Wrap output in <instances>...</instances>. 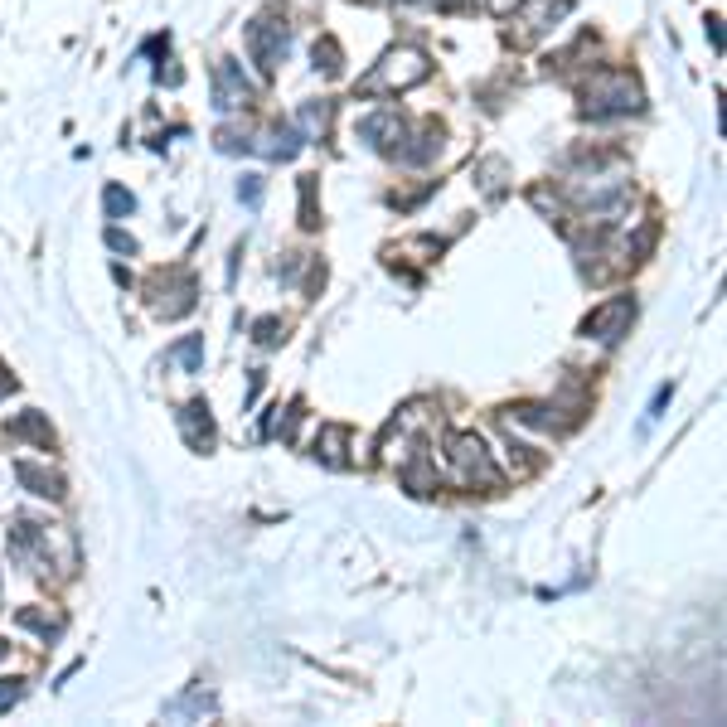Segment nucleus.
I'll return each instance as SVG.
<instances>
[{
  "mask_svg": "<svg viewBox=\"0 0 727 727\" xmlns=\"http://www.w3.org/2000/svg\"><path fill=\"white\" fill-rule=\"evenodd\" d=\"M432 73V64H427V54L422 49H412V44H403V49H388L379 64H374V73L359 83V93L364 97H383V93H408V88H417L422 78Z\"/></svg>",
  "mask_w": 727,
  "mask_h": 727,
  "instance_id": "obj_1",
  "label": "nucleus"
},
{
  "mask_svg": "<svg viewBox=\"0 0 727 727\" xmlns=\"http://www.w3.org/2000/svg\"><path fill=\"white\" fill-rule=\"evenodd\" d=\"M582 107L592 112V117H621V112H640L645 107V93H640V83H635L631 73H621V68H601L597 78L582 88Z\"/></svg>",
  "mask_w": 727,
  "mask_h": 727,
  "instance_id": "obj_2",
  "label": "nucleus"
},
{
  "mask_svg": "<svg viewBox=\"0 0 727 727\" xmlns=\"http://www.w3.org/2000/svg\"><path fill=\"white\" fill-rule=\"evenodd\" d=\"M248 49H253V64L262 68V78H272L277 68H282L286 49H291V25H286V15H257L253 25H248Z\"/></svg>",
  "mask_w": 727,
  "mask_h": 727,
  "instance_id": "obj_3",
  "label": "nucleus"
},
{
  "mask_svg": "<svg viewBox=\"0 0 727 727\" xmlns=\"http://www.w3.org/2000/svg\"><path fill=\"white\" fill-rule=\"evenodd\" d=\"M451 471L456 480H475V485H500V466L490 461L485 442L475 432H456L451 437Z\"/></svg>",
  "mask_w": 727,
  "mask_h": 727,
  "instance_id": "obj_4",
  "label": "nucleus"
},
{
  "mask_svg": "<svg viewBox=\"0 0 727 727\" xmlns=\"http://www.w3.org/2000/svg\"><path fill=\"white\" fill-rule=\"evenodd\" d=\"M248 102H253V83L243 78V68L233 64V59H219L214 64V107L219 112H238Z\"/></svg>",
  "mask_w": 727,
  "mask_h": 727,
  "instance_id": "obj_5",
  "label": "nucleus"
},
{
  "mask_svg": "<svg viewBox=\"0 0 727 727\" xmlns=\"http://www.w3.org/2000/svg\"><path fill=\"white\" fill-rule=\"evenodd\" d=\"M359 141L374 146V151H393V156H398V146L408 141V122H403L398 112H369V117L359 122Z\"/></svg>",
  "mask_w": 727,
  "mask_h": 727,
  "instance_id": "obj_6",
  "label": "nucleus"
},
{
  "mask_svg": "<svg viewBox=\"0 0 727 727\" xmlns=\"http://www.w3.org/2000/svg\"><path fill=\"white\" fill-rule=\"evenodd\" d=\"M519 5H524V15H519V34H514L519 44H529L534 34H543L553 20H563V15L572 10V0H519Z\"/></svg>",
  "mask_w": 727,
  "mask_h": 727,
  "instance_id": "obj_7",
  "label": "nucleus"
},
{
  "mask_svg": "<svg viewBox=\"0 0 727 727\" xmlns=\"http://www.w3.org/2000/svg\"><path fill=\"white\" fill-rule=\"evenodd\" d=\"M631 320V301L621 296V301H606L601 311L582 320V335H597V340H621V325Z\"/></svg>",
  "mask_w": 727,
  "mask_h": 727,
  "instance_id": "obj_8",
  "label": "nucleus"
},
{
  "mask_svg": "<svg viewBox=\"0 0 727 727\" xmlns=\"http://www.w3.org/2000/svg\"><path fill=\"white\" fill-rule=\"evenodd\" d=\"M180 427H185V437H190V446H214V417H209V408L204 403H190V408L180 412Z\"/></svg>",
  "mask_w": 727,
  "mask_h": 727,
  "instance_id": "obj_9",
  "label": "nucleus"
},
{
  "mask_svg": "<svg viewBox=\"0 0 727 727\" xmlns=\"http://www.w3.org/2000/svg\"><path fill=\"white\" fill-rule=\"evenodd\" d=\"M442 136H446V131L437 127V122H427V127H422V136H417V146H403V151H398V160H408V165H427V160H437V156H442Z\"/></svg>",
  "mask_w": 727,
  "mask_h": 727,
  "instance_id": "obj_10",
  "label": "nucleus"
},
{
  "mask_svg": "<svg viewBox=\"0 0 727 727\" xmlns=\"http://www.w3.org/2000/svg\"><path fill=\"white\" fill-rule=\"evenodd\" d=\"M15 475L30 485L34 495H49V500H59V495H64V480H59V475H49V471H39V466H30V461H20V466H15Z\"/></svg>",
  "mask_w": 727,
  "mask_h": 727,
  "instance_id": "obj_11",
  "label": "nucleus"
},
{
  "mask_svg": "<svg viewBox=\"0 0 727 727\" xmlns=\"http://www.w3.org/2000/svg\"><path fill=\"white\" fill-rule=\"evenodd\" d=\"M102 209H107V219H127L131 209H136V199H131L122 185H107V194H102Z\"/></svg>",
  "mask_w": 727,
  "mask_h": 727,
  "instance_id": "obj_12",
  "label": "nucleus"
},
{
  "mask_svg": "<svg viewBox=\"0 0 727 727\" xmlns=\"http://www.w3.org/2000/svg\"><path fill=\"white\" fill-rule=\"evenodd\" d=\"M15 621H20V626H30V631H39L44 640H49V635H59V631H64V616H39V611H20Z\"/></svg>",
  "mask_w": 727,
  "mask_h": 727,
  "instance_id": "obj_13",
  "label": "nucleus"
},
{
  "mask_svg": "<svg viewBox=\"0 0 727 727\" xmlns=\"http://www.w3.org/2000/svg\"><path fill=\"white\" fill-rule=\"evenodd\" d=\"M301 127L311 131V136H325V127H330V102H306V107H301Z\"/></svg>",
  "mask_w": 727,
  "mask_h": 727,
  "instance_id": "obj_14",
  "label": "nucleus"
},
{
  "mask_svg": "<svg viewBox=\"0 0 727 727\" xmlns=\"http://www.w3.org/2000/svg\"><path fill=\"white\" fill-rule=\"evenodd\" d=\"M175 359H180V364H185L190 374H199V364H204V340H199V335L180 340V345H175Z\"/></svg>",
  "mask_w": 727,
  "mask_h": 727,
  "instance_id": "obj_15",
  "label": "nucleus"
},
{
  "mask_svg": "<svg viewBox=\"0 0 727 727\" xmlns=\"http://www.w3.org/2000/svg\"><path fill=\"white\" fill-rule=\"evenodd\" d=\"M316 68L340 73V44H335V39H316Z\"/></svg>",
  "mask_w": 727,
  "mask_h": 727,
  "instance_id": "obj_16",
  "label": "nucleus"
},
{
  "mask_svg": "<svg viewBox=\"0 0 727 727\" xmlns=\"http://www.w3.org/2000/svg\"><path fill=\"white\" fill-rule=\"evenodd\" d=\"M238 199H243L248 209H257V204H262V175H243V180H238Z\"/></svg>",
  "mask_w": 727,
  "mask_h": 727,
  "instance_id": "obj_17",
  "label": "nucleus"
},
{
  "mask_svg": "<svg viewBox=\"0 0 727 727\" xmlns=\"http://www.w3.org/2000/svg\"><path fill=\"white\" fill-rule=\"evenodd\" d=\"M282 340V320H257V345H277Z\"/></svg>",
  "mask_w": 727,
  "mask_h": 727,
  "instance_id": "obj_18",
  "label": "nucleus"
},
{
  "mask_svg": "<svg viewBox=\"0 0 727 727\" xmlns=\"http://www.w3.org/2000/svg\"><path fill=\"white\" fill-rule=\"evenodd\" d=\"M20 698H25V689H20L15 679H0V713H5V708H15Z\"/></svg>",
  "mask_w": 727,
  "mask_h": 727,
  "instance_id": "obj_19",
  "label": "nucleus"
},
{
  "mask_svg": "<svg viewBox=\"0 0 727 727\" xmlns=\"http://www.w3.org/2000/svg\"><path fill=\"white\" fill-rule=\"evenodd\" d=\"M107 248L112 253H136V238H127L122 228H107Z\"/></svg>",
  "mask_w": 727,
  "mask_h": 727,
  "instance_id": "obj_20",
  "label": "nucleus"
},
{
  "mask_svg": "<svg viewBox=\"0 0 727 727\" xmlns=\"http://www.w3.org/2000/svg\"><path fill=\"white\" fill-rule=\"evenodd\" d=\"M485 10H490V15H514L519 0H485Z\"/></svg>",
  "mask_w": 727,
  "mask_h": 727,
  "instance_id": "obj_21",
  "label": "nucleus"
},
{
  "mask_svg": "<svg viewBox=\"0 0 727 727\" xmlns=\"http://www.w3.org/2000/svg\"><path fill=\"white\" fill-rule=\"evenodd\" d=\"M432 5H437V10H466L471 0H432Z\"/></svg>",
  "mask_w": 727,
  "mask_h": 727,
  "instance_id": "obj_22",
  "label": "nucleus"
},
{
  "mask_svg": "<svg viewBox=\"0 0 727 727\" xmlns=\"http://www.w3.org/2000/svg\"><path fill=\"white\" fill-rule=\"evenodd\" d=\"M5 655H10V645H5V640H0V660H5Z\"/></svg>",
  "mask_w": 727,
  "mask_h": 727,
  "instance_id": "obj_23",
  "label": "nucleus"
},
{
  "mask_svg": "<svg viewBox=\"0 0 727 727\" xmlns=\"http://www.w3.org/2000/svg\"><path fill=\"white\" fill-rule=\"evenodd\" d=\"M364 5H374V0H364Z\"/></svg>",
  "mask_w": 727,
  "mask_h": 727,
  "instance_id": "obj_24",
  "label": "nucleus"
}]
</instances>
